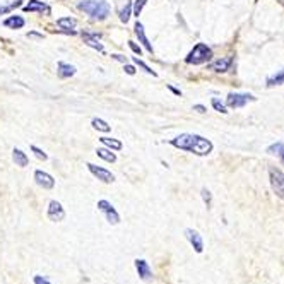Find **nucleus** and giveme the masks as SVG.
I'll list each match as a JSON object with an SVG mask.
<instances>
[{
  "label": "nucleus",
  "instance_id": "1",
  "mask_svg": "<svg viewBox=\"0 0 284 284\" xmlns=\"http://www.w3.org/2000/svg\"><path fill=\"white\" fill-rule=\"evenodd\" d=\"M170 144L176 149L194 152L197 156H207L212 151V142L197 134H181V136L171 139Z\"/></svg>",
  "mask_w": 284,
  "mask_h": 284
},
{
  "label": "nucleus",
  "instance_id": "2",
  "mask_svg": "<svg viewBox=\"0 0 284 284\" xmlns=\"http://www.w3.org/2000/svg\"><path fill=\"white\" fill-rule=\"evenodd\" d=\"M79 9L91 16L94 21H105L110 16V4L105 0H84L79 4Z\"/></svg>",
  "mask_w": 284,
  "mask_h": 284
},
{
  "label": "nucleus",
  "instance_id": "3",
  "mask_svg": "<svg viewBox=\"0 0 284 284\" xmlns=\"http://www.w3.org/2000/svg\"><path fill=\"white\" fill-rule=\"evenodd\" d=\"M211 58H212V50L209 48L206 43H197L194 46L192 52L187 55L185 62L190 65H202V64L209 62Z\"/></svg>",
  "mask_w": 284,
  "mask_h": 284
},
{
  "label": "nucleus",
  "instance_id": "4",
  "mask_svg": "<svg viewBox=\"0 0 284 284\" xmlns=\"http://www.w3.org/2000/svg\"><path fill=\"white\" fill-rule=\"evenodd\" d=\"M269 180H271L272 192L284 200V171L279 168H271L269 170Z\"/></svg>",
  "mask_w": 284,
  "mask_h": 284
},
{
  "label": "nucleus",
  "instance_id": "5",
  "mask_svg": "<svg viewBox=\"0 0 284 284\" xmlns=\"http://www.w3.org/2000/svg\"><path fill=\"white\" fill-rule=\"evenodd\" d=\"M98 211H101L105 214L106 221H108L110 225L115 226V225H118V223H120V214L116 212V209L111 206L108 200H105V199L98 200Z\"/></svg>",
  "mask_w": 284,
  "mask_h": 284
},
{
  "label": "nucleus",
  "instance_id": "6",
  "mask_svg": "<svg viewBox=\"0 0 284 284\" xmlns=\"http://www.w3.org/2000/svg\"><path fill=\"white\" fill-rule=\"evenodd\" d=\"M255 98L252 94H245V92H230L226 98V105L230 108H241L245 106L248 101H254Z\"/></svg>",
  "mask_w": 284,
  "mask_h": 284
},
{
  "label": "nucleus",
  "instance_id": "7",
  "mask_svg": "<svg viewBox=\"0 0 284 284\" xmlns=\"http://www.w3.org/2000/svg\"><path fill=\"white\" fill-rule=\"evenodd\" d=\"M46 216H48L50 221L53 223H60L65 219V211L62 207V204L58 200H50L48 209H46Z\"/></svg>",
  "mask_w": 284,
  "mask_h": 284
},
{
  "label": "nucleus",
  "instance_id": "8",
  "mask_svg": "<svg viewBox=\"0 0 284 284\" xmlns=\"http://www.w3.org/2000/svg\"><path fill=\"white\" fill-rule=\"evenodd\" d=\"M134 265H136V271L139 274V277H141L144 282H151L152 279H154V274H152V269L149 267L147 260L136 259V260H134Z\"/></svg>",
  "mask_w": 284,
  "mask_h": 284
},
{
  "label": "nucleus",
  "instance_id": "9",
  "mask_svg": "<svg viewBox=\"0 0 284 284\" xmlns=\"http://www.w3.org/2000/svg\"><path fill=\"white\" fill-rule=\"evenodd\" d=\"M185 238H187L188 243L194 246L195 254H202L204 252V238H202V235H200L197 230L187 228V230H185Z\"/></svg>",
  "mask_w": 284,
  "mask_h": 284
},
{
  "label": "nucleus",
  "instance_id": "10",
  "mask_svg": "<svg viewBox=\"0 0 284 284\" xmlns=\"http://www.w3.org/2000/svg\"><path fill=\"white\" fill-rule=\"evenodd\" d=\"M87 168H89L92 176H96V178L101 180L103 183H113V181H115V175L111 173V171L106 170V168L96 166V165H92V163H87Z\"/></svg>",
  "mask_w": 284,
  "mask_h": 284
},
{
  "label": "nucleus",
  "instance_id": "11",
  "mask_svg": "<svg viewBox=\"0 0 284 284\" xmlns=\"http://www.w3.org/2000/svg\"><path fill=\"white\" fill-rule=\"evenodd\" d=\"M35 181L45 190H52L55 187V178H53V176L50 173H46V171H41V170L35 171Z\"/></svg>",
  "mask_w": 284,
  "mask_h": 284
},
{
  "label": "nucleus",
  "instance_id": "12",
  "mask_svg": "<svg viewBox=\"0 0 284 284\" xmlns=\"http://www.w3.org/2000/svg\"><path fill=\"white\" fill-rule=\"evenodd\" d=\"M22 11L24 12H41V14H52V9H50L46 4L43 2H38V0H29V2L26 4L24 7H22Z\"/></svg>",
  "mask_w": 284,
  "mask_h": 284
},
{
  "label": "nucleus",
  "instance_id": "13",
  "mask_svg": "<svg viewBox=\"0 0 284 284\" xmlns=\"http://www.w3.org/2000/svg\"><path fill=\"white\" fill-rule=\"evenodd\" d=\"M82 40H84V43L87 46H91V48L98 50V52L103 53L105 52V46L100 43V36L98 35H91V33H82Z\"/></svg>",
  "mask_w": 284,
  "mask_h": 284
},
{
  "label": "nucleus",
  "instance_id": "14",
  "mask_svg": "<svg viewBox=\"0 0 284 284\" xmlns=\"http://www.w3.org/2000/svg\"><path fill=\"white\" fill-rule=\"evenodd\" d=\"M231 64H233V58L225 57V58H219V60H216V62H212L209 65V69L214 72H226V71H230Z\"/></svg>",
  "mask_w": 284,
  "mask_h": 284
},
{
  "label": "nucleus",
  "instance_id": "15",
  "mask_svg": "<svg viewBox=\"0 0 284 284\" xmlns=\"http://www.w3.org/2000/svg\"><path fill=\"white\" fill-rule=\"evenodd\" d=\"M134 29H136L137 38H139V41L142 43L144 48H146L149 53H152V45L149 43V40H147V36H146V31H144V26L137 21V24H136V27H134Z\"/></svg>",
  "mask_w": 284,
  "mask_h": 284
},
{
  "label": "nucleus",
  "instance_id": "16",
  "mask_svg": "<svg viewBox=\"0 0 284 284\" xmlns=\"http://www.w3.org/2000/svg\"><path fill=\"white\" fill-rule=\"evenodd\" d=\"M57 24L62 27V29H65L67 35H76L74 27L77 26V21L74 19V17H60V19L57 21Z\"/></svg>",
  "mask_w": 284,
  "mask_h": 284
},
{
  "label": "nucleus",
  "instance_id": "17",
  "mask_svg": "<svg viewBox=\"0 0 284 284\" xmlns=\"http://www.w3.org/2000/svg\"><path fill=\"white\" fill-rule=\"evenodd\" d=\"M57 74L60 79H69L72 77L74 74H76V67L71 64H65V62H60L58 67H57Z\"/></svg>",
  "mask_w": 284,
  "mask_h": 284
},
{
  "label": "nucleus",
  "instance_id": "18",
  "mask_svg": "<svg viewBox=\"0 0 284 284\" xmlns=\"http://www.w3.org/2000/svg\"><path fill=\"white\" fill-rule=\"evenodd\" d=\"M24 24H26V21H24V17H21V16H11L4 21V26L12 27V29H21Z\"/></svg>",
  "mask_w": 284,
  "mask_h": 284
},
{
  "label": "nucleus",
  "instance_id": "19",
  "mask_svg": "<svg viewBox=\"0 0 284 284\" xmlns=\"http://www.w3.org/2000/svg\"><path fill=\"white\" fill-rule=\"evenodd\" d=\"M12 160H14V163H16L17 166H21V168H24V166H27V163H29L27 156L21 151V149H14V151H12Z\"/></svg>",
  "mask_w": 284,
  "mask_h": 284
},
{
  "label": "nucleus",
  "instance_id": "20",
  "mask_svg": "<svg viewBox=\"0 0 284 284\" xmlns=\"http://www.w3.org/2000/svg\"><path fill=\"white\" fill-rule=\"evenodd\" d=\"M101 144H103L105 147H108L111 149V151H120L123 146H122V142L118 141V139H111V137H101L100 139Z\"/></svg>",
  "mask_w": 284,
  "mask_h": 284
},
{
  "label": "nucleus",
  "instance_id": "21",
  "mask_svg": "<svg viewBox=\"0 0 284 284\" xmlns=\"http://www.w3.org/2000/svg\"><path fill=\"white\" fill-rule=\"evenodd\" d=\"M96 154L98 157H101V160H105L106 163H115L116 161V156L111 152V149L108 147H100V149H96Z\"/></svg>",
  "mask_w": 284,
  "mask_h": 284
},
{
  "label": "nucleus",
  "instance_id": "22",
  "mask_svg": "<svg viewBox=\"0 0 284 284\" xmlns=\"http://www.w3.org/2000/svg\"><path fill=\"white\" fill-rule=\"evenodd\" d=\"M267 152H269V154H277L279 160H281V161L284 163V144H282V142L272 144V146L267 149Z\"/></svg>",
  "mask_w": 284,
  "mask_h": 284
},
{
  "label": "nucleus",
  "instance_id": "23",
  "mask_svg": "<svg viewBox=\"0 0 284 284\" xmlns=\"http://www.w3.org/2000/svg\"><path fill=\"white\" fill-rule=\"evenodd\" d=\"M92 127H94L96 130H98V132H110V130H111V127H110V125H108V122H105V120L103 118H92Z\"/></svg>",
  "mask_w": 284,
  "mask_h": 284
},
{
  "label": "nucleus",
  "instance_id": "24",
  "mask_svg": "<svg viewBox=\"0 0 284 284\" xmlns=\"http://www.w3.org/2000/svg\"><path fill=\"white\" fill-rule=\"evenodd\" d=\"M281 84H284V69L282 71H279L277 74H274L272 77H269L267 79V86H281Z\"/></svg>",
  "mask_w": 284,
  "mask_h": 284
},
{
  "label": "nucleus",
  "instance_id": "25",
  "mask_svg": "<svg viewBox=\"0 0 284 284\" xmlns=\"http://www.w3.org/2000/svg\"><path fill=\"white\" fill-rule=\"evenodd\" d=\"M130 14H132V4H127V6L122 9V12H120V21L127 24L130 19Z\"/></svg>",
  "mask_w": 284,
  "mask_h": 284
},
{
  "label": "nucleus",
  "instance_id": "26",
  "mask_svg": "<svg viewBox=\"0 0 284 284\" xmlns=\"http://www.w3.org/2000/svg\"><path fill=\"white\" fill-rule=\"evenodd\" d=\"M147 4V0H136V2H134V6H132V12H134V16H141V12H142V9H144V6H146Z\"/></svg>",
  "mask_w": 284,
  "mask_h": 284
},
{
  "label": "nucleus",
  "instance_id": "27",
  "mask_svg": "<svg viewBox=\"0 0 284 284\" xmlns=\"http://www.w3.org/2000/svg\"><path fill=\"white\" fill-rule=\"evenodd\" d=\"M134 64H136V65H139V67H141V69H142V71H144V72L151 74V76H154V77L157 76V74H156L154 71H152V69H151V67H149V65H147V64H144V62H142V60H139V57H134Z\"/></svg>",
  "mask_w": 284,
  "mask_h": 284
},
{
  "label": "nucleus",
  "instance_id": "28",
  "mask_svg": "<svg viewBox=\"0 0 284 284\" xmlns=\"http://www.w3.org/2000/svg\"><path fill=\"white\" fill-rule=\"evenodd\" d=\"M21 7V0H16V2H12L11 6H0V16H4V14H9L14 9Z\"/></svg>",
  "mask_w": 284,
  "mask_h": 284
},
{
  "label": "nucleus",
  "instance_id": "29",
  "mask_svg": "<svg viewBox=\"0 0 284 284\" xmlns=\"http://www.w3.org/2000/svg\"><path fill=\"white\" fill-rule=\"evenodd\" d=\"M200 194H202L204 204L207 206V209H211V206H212V195H211V192H209L207 188H202V190H200Z\"/></svg>",
  "mask_w": 284,
  "mask_h": 284
},
{
  "label": "nucleus",
  "instance_id": "30",
  "mask_svg": "<svg viewBox=\"0 0 284 284\" xmlns=\"http://www.w3.org/2000/svg\"><path fill=\"white\" fill-rule=\"evenodd\" d=\"M212 106H214V110L219 111V113H228V111H226V106L223 105L221 101L217 100V98H212Z\"/></svg>",
  "mask_w": 284,
  "mask_h": 284
},
{
  "label": "nucleus",
  "instance_id": "31",
  "mask_svg": "<svg viewBox=\"0 0 284 284\" xmlns=\"http://www.w3.org/2000/svg\"><path fill=\"white\" fill-rule=\"evenodd\" d=\"M31 151L35 152V156L38 157V160H43V161H46V160H48V156H46V152H43V151H41L40 147H36V146H31Z\"/></svg>",
  "mask_w": 284,
  "mask_h": 284
},
{
  "label": "nucleus",
  "instance_id": "32",
  "mask_svg": "<svg viewBox=\"0 0 284 284\" xmlns=\"http://www.w3.org/2000/svg\"><path fill=\"white\" fill-rule=\"evenodd\" d=\"M33 284H52L48 281V279L46 277H43V276H40V274H36L35 277H33Z\"/></svg>",
  "mask_w": 284,
  "mask_h": 284
},
{
  "label": "nucleus",
  "instance_id": "33",
  "mask_svg": "<svg viewBox=\"0 0 284 284\" xmlns=\"http://www.w3.org/2000/svg\"><path fill=\"white\" fill-rule=\"evenodd\" d=\"M129 46H130V50H132L134 53H137V55H141L142 53V48L139 45H136L134 41H129Z\"/></svg>",
  "mask_w": 284,
  "mask_h": 284
},
{
  "label": "nucleus",
  "instance_id": "34",
  "mask_svg": "<svg viewBox=\"0 0 284 284\" xmlns=\"http://www.w3.org/2000/svg\"><path fill=\"white\" fill-rule=\"evenodd\" d=\"M123 71L127 72L129 76H134V74H136V67H134V65H129V64H125Z\"/></svg>",
  "mask_w": 284,
  "mask_h": 284
},
{
  "label": "nucleus",
  "instance_id": "35",
  "mask_svg": "<svg viewBox=\"0 0 284 284\" xmlns=\"http://www.w3.org/2000/svg\"><path fill=\"white\" fill-rule=\"evenodd\" d=\"M27 38H38V40H43V35H40V33L31 31V33H27Z\"/></svg>",
  "mask_w": 284,
  "mask_h": 284
},
{
  "label": "nucleus",
  "instance_id": "36",
  "mask_svg": "<svg viewBox=\"0 0 284 284\" xmlns=\"http://www.w3.org/2000/svg\"><path fill=\"white\" fill-rule=\"evenodd\" d=\"M111 58L118 60V62H122V64H127V57H123V55H111Z\"/></svg>",
  "mask_w": 284,
  "mask_h": 284
},
{
  "label": "nucleus",
  "instance_id": "37",
  "mask_svg": "<svg viewBox=\"0 0 284 284\" xmlns=\"http://www.w3.org/2000/svg\"><path fill=\"white\" fill-rule=\"evenodd\" d=\"M194 110H197L199 113H204V111H206V106H202V105H195V106H194Z\"/></svg>",
  "mask_w": 284,
  "mask_h": 284
},
{
  "label": "nucleus",
  "instance_id": "38",
  "mask_svg": "<svg viewBox=\"0 0 284 284\" xmlns=\"http://www.w3.org/2000/svg\"><path fill=\"white\" fill-rule=\"evenodd\" d=\"M168 89H170L171 92H173V94H176V96H180V94H181V92H180L178 89H175V87H173V86H168Z\"/></svg>",
  "mask_w": 284,
  "mask_h": 284
}]
</instances>
